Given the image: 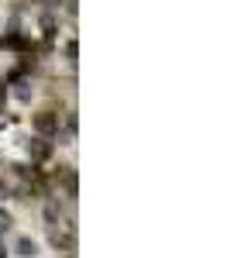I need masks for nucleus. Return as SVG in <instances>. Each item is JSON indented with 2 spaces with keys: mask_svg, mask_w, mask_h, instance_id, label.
<instances>
[{
  "mask_svg": "<svg viewBox=\"0 0 251 258\" xmlns=\"http://www.w3.org/2000/svg\"><path fill=\"white\" fill-rule=\"evenodd\" d=\"M14 255H18V258H38V241H35V238H18Z\"/></svg>",
  "mask_w": 251,
  "mask_h": 258,
  "instance_id": "f257e3e1",
  "label": "nucleus"
},
{
  "mask_svg": "<svg viewBox=\"0 0 251 258\" xmlns=\"http://www.w3.org/2000/svg\"><path fill=\"white\" fill-rule=\"evenodd\" d=\"M14 97H18L21 103H28V100L35 97V86H31V83H28V80H21V83H14Z\"/></svg>",
  "mask_w": 251,
  "mask_h": 258,
  "instance_id": "f03ea898",
  "label": "nucleus"
},
{
  "mask_svg": "<svg viewBox=\"0 0 251 258\" xmlns=\"http://www.w3.org/2000/svg\"><path fill=\"white\" fill-rule=\"evenodd\" d=\"M35 127H38V131H48V135H52V131H58V120L52 117V114H41V117L35 120Z\"/></svg>",
  "mask_w": 251,
  "mask_h": 258,
  "instance_id": "7ed1b4c3",
  "label": "nucleus"
},
{
  "mask_svg": "<svg viewBox=\"0 0 251 258\" xmlns=\"http://www.w3.org/2000/svg\"><path fill=\"white\" fill-rule=\"evenodd\" d=\"M0 258H7V251H4V248H0Z\"/></svg>",
  "mask_w": 251,
  "mask_h": 258,
  "instance_id": "20e7f679",
  "label": "nucleus"
}]
</instances>
